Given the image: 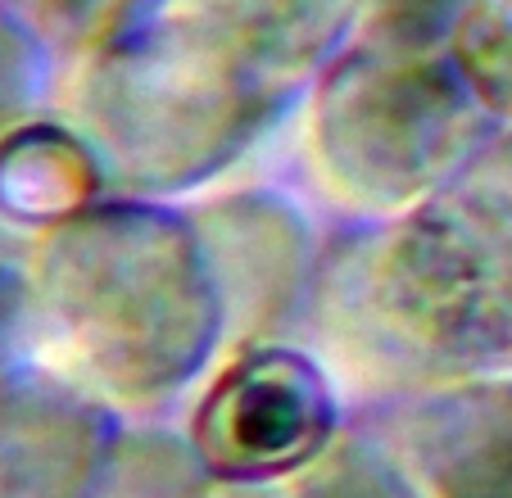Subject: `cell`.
<instances>
[{
	"label": "cell",
	"instance_id": "cell-1",
	"mask_svg": "<svg viewBox=\"0 0 512 498\" xmlns=\"http://www.w3.org/2000/svg\"><path fill=\"white\" fill-rule=\"evenodd\" d=\"M368 0H136L96 50L82 114L132 191L232 168L327 68Z\"/></svg>",
	"mask_w": 512,
	"mask_h": 498
},
{
	"label": "cell",
	"instance_id": "cell-2",
	"mask_svg": "<svg viewBox=\"0 0 512 498\" xmlns=\"http://www.w3.org/2000/svg\"><path fill=\"white\" fill-rule=\"evenodd\" d=\"M46 313L109 394L155 403L213 358L227 326L200 227L164 204H91L46 231Z\"/></svg>",
	"mask_w": 512,
	"mask_h": 498
},
{
	"label": "cell",
	"instance_id": "cell-3",
	"mask_svg": "<svg viewBox=\"0 0 512 498\" xmlns=\"http://www.w3.org/2000/svg\"><path fill=\"white\" fill-rule=\"evenodd\" d=\"M368 286L399 345L440 363L512 358V136L390 231Z\"/></svg>",
	"mask_w": 512,
	"mask_h": 498
},
{
	"label": "cell",
	"instance_id": "cell-4",
	"mask_svg": "<svg viewBox=\"0 0 512 498\" xmlns=\"http://www.w3.org/2000/svg\"><path fill=\"white\" fill-rule=\"evenodd\" d=\"M485 100L454 55L372 46L322 77L318 159L345 195L377 209L422 204L476 154Z\"/></svg>",
	"mask_w": 512,
	"mask_h": 498
},
{
	"label": "cell",
	"instance_id": "cell-5",
	"mask_svg": "<svg viewBox=\"0 0 512 498\" xmlns=\"http://www.w3.org/2000/svg\"><path fill=\"white\" fill-rule=\"evenodd\" d=\"M186 440L218 485H272L336 444V394L300 349L259 345L218 372Z\"/></svg>",
	"mask_w": 512,
	"mask_h": 498
},
{
	"label": "cell",
	"instance_id": "cell-6",
	"mask_svg": "<svg viewBox=\"0 0 512 498\" xmlns=\"http://www.w3.org/2000/svg\"><path fill=\"white\" fill-rule=\"evenodd\" d=\"M114 412L46 372L0 376V498H105L118 462Z\"/></svg>",
	"mask_w": 512,
	"mask_h": 498
},
{
	"label": "cell",
	"instance_id": "cell-7",
	"mask_svg": "<svg viewBox=\"0 0 512 498\" xmlns=\"http://www.w3.org/2000/svg\"><path fill=\"white\" fill-rule=\"evenodd\" d=\"M390 449L426 498H512V381H467L408 403Z\"/></svg>",
	"mask_w": 512,
	"mask_h": 498
},
{
	"label": "cell",
	"instance_id": "cell-8",
	"mask_svg": "<svg viewBox=\"0 0 512 498\" xmlns=\"http://www.w3.org/2000/svg\"><path fill=\"white\" fill-rule=\"evenodd\" d=\"M200 236L223 286L227 317H241L245 326H281L295 317L313 268V236L300 209L277 195H236L213 204Z\"/></svg>",
	"mask_w": 512,
	"mask_h": 498
},
{
	"label": "cell",
	"instance_id": "cell-9",
	"mask_svg": "<svg viewBox=\"0 0 512 498\" xmlns=\"http://www.w3.org/2000/svg\"><path fill=\"white\" fill-rule=\"evenodd\" d=\"M105 191V154L73 127L23 118L0 136V218L55 231L87 213Z\"/></svg>",
	"mask_w": 512,
	"mask_h": 498
},
{
	"label": "cell",
	"instance_id": "cell-10",
	"mask_svg": "<svg viewBox=\"0 0 512 498\" xmlns=\"http://www.w3.org/2000/svg\"><path fill=\"white\" fill-rule=\"evenodd\" d=\"M290 498H426L390 444L336 440L313 467L300 471Z\"/></svg>",
	"mask_w": 512,
	"mask_h": 498
},
{
	"label": "cell",
	"instance_id": "cell-11",
	"mask_svg": "<svg viewBox=\"0 0 512 498\" xmlns=\"http://www.w3.org/2000/svg\"><path fill=\"white\" fill-rule=\"evenodd\" d=\"M209 480L213 476L195 458L191 440L177 444L168 435H123L105 498H204Z\"/></svg>",
	"mask_w": 512,
	"mask_h": 498
},
{
	"label": "cell",
	"instance_id": "cell-12",
	"mask_svg": "<svg viewBox=\"0 0 512 498\" xmlns=\"http://www.w3.org/2000/svg\"><path fill=\"white\" fill-rule=\"evenodd\" d=\"M368 41L395 50H435V41L458 37L485 0H368Z\"/></svg>",
	"mask_w": 512,
	"mask_h": 498
},
{
	"label": "cell",
	"instance_id": "cell-13",
	"mask_svg": "<svg viewBox=\"0 0 512 498\" xmlns=\"http://www.w3.org/2000/svg\"><path fill=\"white\" fill-rule=\"evenodd\" d=\"M32 87H37V50L32 37L19 23L0 19V136L14 123H23V105H28Z\"/></svg>",
	"mask_w": 512,
	"mask_h": 498
},
{
	"label": "cell",
	"instance_id": "cell-14",
	"mask_svg": "<svg viewBox=\"0 0 512 498\" xmlns=\"http://www.w3.org/2000/svg\"><path fill=\"white\" fill-rule=\"evenodd\" d=\"M32 313V286L14 263H0V376L19 367L23 331Z\"/></svg>",
	"mask_w": 512,
	"mask_h": 498
},
{
	"label": "cell",
	"instance_id": "cell-15",
	"mask_svg": "<svg viewBox=\"0 0 512 498\" xmlns=\"http://www.w3.org/2000/svg\"><path fill=\"white\" fill-rule=\"evenodd\" d=\"M218 498H290V494H277L272 485H223Z\"/></svg>",
	"mask_w": 512,
	"mask_h": 498
}]
</instances>
